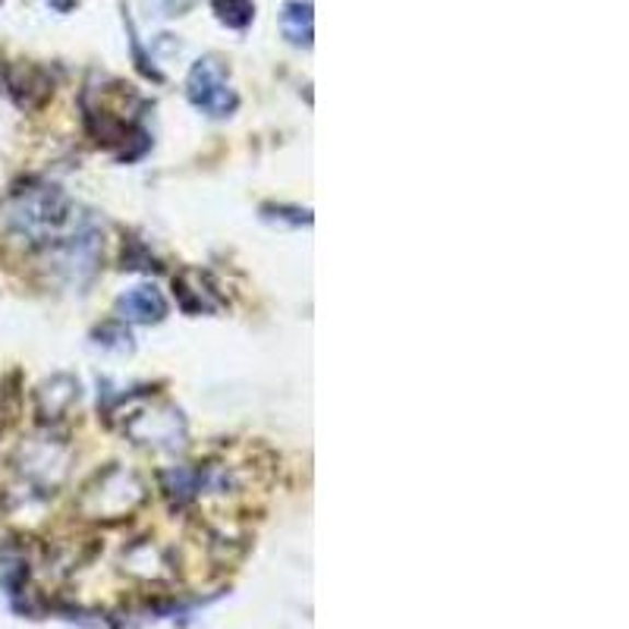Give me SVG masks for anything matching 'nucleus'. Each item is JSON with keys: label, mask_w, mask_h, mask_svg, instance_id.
Masks as SVG:
<instances>
[{"label": "nucleus", "mask_w": 629, "mask_h": 629, "mask_svg": "<svg viewBox=\"0 0 629 629\" xmlns=\"http://www.w3.org/2000/svg\"><path fill=\"white\" fill-rule=\"evenodd\" d=\"M186 92H189V101L211 117H230L240 104L236 92L230 89L226 67L218 57H201L199 63L189 70Z\"/></svg>", "instance_id": "1"}, {"label": "nucleus", "mask_w": 629, "mask_h": 629, "mask_svg": "<svg viewBox=\"0 0 629 629\" xmlns=\"http://www.w3.org/2000/svg\"><path fill=\"white\" fill-rule=\"evenodd\" d=\"M142 498L139 485L124 473H110L98 485V491H85V510L92 516H104V520H114L120 513H129Z\"/></svg>", "instance_id": "2"}, {"label": "nucleus", "mask_w": 629, "mask_h": 629, "mask_svg": "<svg viewBox=\"0 0 629 629\" xmlns=\"http://www.w3.org/2000/svg\"><path fill=\"white\" fill-rule=\"evenodd\" d=\"M312 0H287L280 10V32L290 45L308 48L312 45Z\"/></svg>", "instance_id": "3"}, {"label": "nucleus", "mask_w": 629, "mask_h": 629, "mask_svg": "<svg viewBox=\"0 0 629 629\" xmlns=\"http://www.w3.org/2000/svg\"><path fill=\"white\" fill-rule=\"evenodd\" d=\"M120 312L132 322H158L167 312V300L154 287H136L120 300Z\"/></svg>", "instance_id": "4"}, {"label": "nucleus", "mask_w": 629, "mask_h": 629, "mask_svg": "<svg viewBox=\"0 0 629 629\" xmlns=\"http://www.w3.org/2000/svg\"><path fill=\"white\" fill-rule=\"evenodd\" d=\"M214 10H218L221 23L230 25V28H246L255 16L252 0H214Z\"/></svg>", "instance_id": "5"}, {"label": "nucleus", "mask_w": 629, "mask_h": 629, "mask_svg": "<svg viewBox=\"0 0 629 629\" xmlns=\"http://www.w3.org/2000/svg\"><path fill=\"white\" fill-rule=\"evenodd\" d=\"M161 3H164V10H167L171 16H179V13H183L186 7H193L196 0H161Z\"/></svg>", "instance_id": "6"}]
</instances>
